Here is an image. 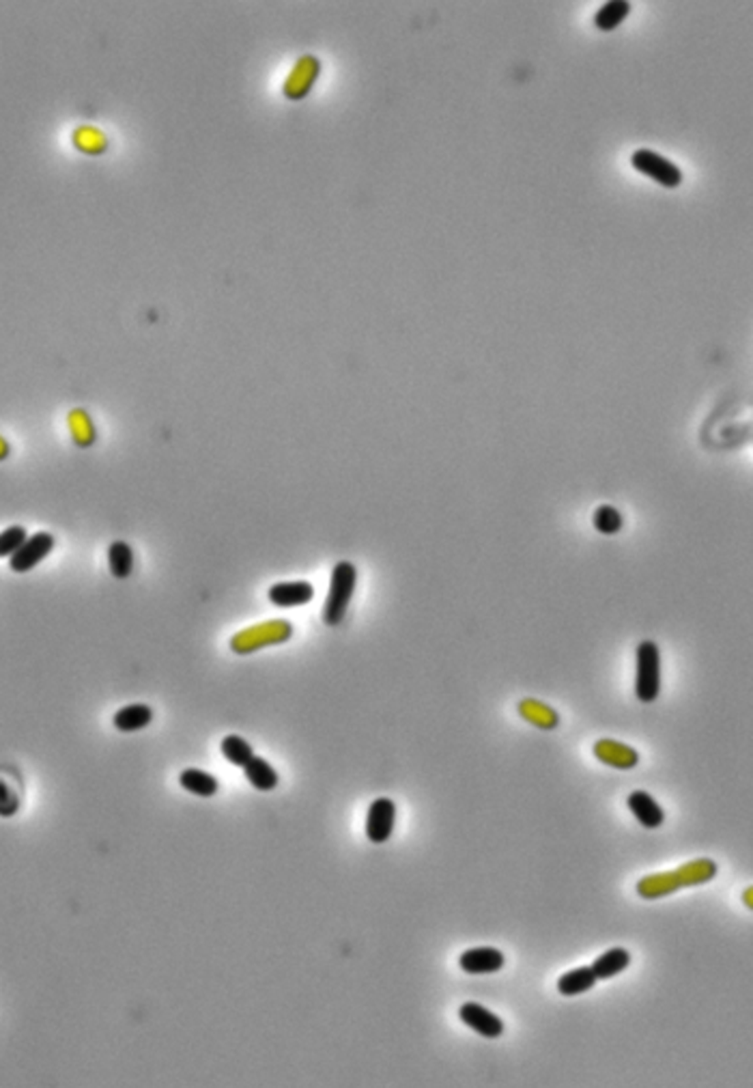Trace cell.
Wrapping results in <instances>:
<instances>
[{"label":"cell","mask_w":753,"mask_h":1088,"mask_svg":"<svg viewBox=\"0 0 753 1088\" xmlns=\"http://www.w3.org/2000/svg\"><path fill=\"white\" fill-rule=\"evenodd\" d=\"M716 875V862L710 858H700V861L686 862L676 871H665V873L646 875L637 883V894L642 899H661L667 894H674L680 888L686 886H700L706 883Z\"/></svg>","instance_id":"6da1fadb"},{"label":"cell","mask_w":753,"mask_h":1088,"mask_svg":"<svg viewBox=\"0 0 753 1088\" xmlns=\"http://www.w3.org/2000/svg\"><path fill=\"white\" fill-rule=\"evenodd\" d=\"M355 585H358V569H355V565L349 561L336 563L334 569H331L328 599H325L323 606L325 625L336 628V625L342 623V618H345L349 610V604H351L353 599Z\"/></svg>","instance_id":"7a4b0ae2"},{"label":"cell","mask_w":753,"mask_h":1088,"mask_svg":"<svg viewBox=\"0 0 753 1088\" xmlns=\"http://www.w3.org/2000/svg\"><path fill=\"white\" fill-rule=\"evenodd\" d=\"M635 694L642 702H654L661 694V651L653 640L637 645Z\"/></svg>","instance_id":"3957f363"},{"label":"cell","mask_w":753,"mask_h":1088,"mask_svg":"<svg viewBox=\"0 0 753 1088\" xmlns=\"http://www.w3.org/2000/svg\"><path fill=\"white\" fill-rule=\"evenodd\" d=\"M291 634H293L291 623L269 621V623L256 625V628L246 629L244 634H239L237 639H233L231 647L235 653H252V651H258L261 647L280 645V642L291 639Z\"/></svg>","instance_id":"277c9868"},{"label":"cell","mask_w":753,"mask_h":1088,"mask_svg":"<svg viewBox=\"0 0 753 1088\" xmlns=\"http://www.w3.org/2000/svg\"><path fill=\"white\" fill-rule=\"evenodd\" d=\"M54 545H57V539H54V534L50 533L41 531L30 534L22 544V548L9 558L11 571H16V574H26V571L35 569L41 561H46V558L50 556Z\"/></svg>","instance_id":"5b68a950"},{"label":"cell","mask_w":753,"mask_h":1088,"mask_svg":"<svg viewBox=\"0 0 753 1088\" xmlns=\"http://www.w3.org/2000/svg\"><path fill=\"white\" fill-rule=\"evenodd\" d=\"M396 823V804L390 798L372 799L366 815V837L371 843L382 845L390 840Z\"/></svg>","instance_id":"8992f818"},{"label":"cell","mask_w":753,"mask_h":1088,"mask_svg":"<svg viewBox=\"0 0 753 1088\" xmlns=\"http://www.w3.org/2000/svg\"><path fill=\"white\" fill-rule=\"evenodd\" d=\"M459 1018L465 1026L472 1028L474 1032H478L485 1039H497L504 1035V1021L497 1018L496 1013H491L489 1009H485L482 1005H476V1002H465L459 1009Z\"/></svg>","instance_id":"52a82bcc"},{"label":"cell","mask_w":753,"mask_h":1088,"mask_svg":"<svg viewBox=\"0 0 753 1088\" xmlns=\"http://www.w3.org/2000/svg\"><path fill=\"white\" fill-rule=\"evenodd\" d=\"M506 964V957L502 951L493 946H478L472 951H465L461 955L459 966L467 975H496Z\"/></svg>","instance_id":"ba28073f"},{"label":"cell","mask_w":753,"mask_h":1088,"mask_svg":"<svg viewBox=\"0 0 753 1088\" xmlns=\"http://www.w3.org/2000/svg\"><path fill=\"white\" fill-rule=\"evenodd\" d=\"M267 597L278 608H295V606L310 604L312 597H315V586L306 580L276 582L274 586H269Z\"/></svg>","instance_id":"9c48e42d"},{"label":"cell","mask_w":753,"mask_h":1088,"mask_svg":"<svg viewBox=\"0 0 753 1088\" xmlns=\"http://www.w3.org/2000/svg\"><path fill=\"white\" fill-rule=\"evenodd\" d=\"M594 756L605 766L616 769H633L640 763L637 750L626 746L622 742H616V739H599L594 744Z\"/></svg>","instance_id":"30bf717a"},{"label":"cell","mask_w":753,"mask_h":1088,"mask_svg":"<svg viewBox=\"0 0 753 1088\" xmlns=\"http://www.w3.org/2000/svg\"><path fill=\"white\" fill-rule=\"evenodd\" d=\"M626 804H629L631 813L635 815V819L640 821L643 828L654 829L665 821V810L659 807V802H656L648 791H633L629 799H626Z\"/></svg>","instance_id":"8fae6325"},{"label":"cell","mask_w":753,"mask_h":1088,"mask_svg":"<svg viewBox=\"0 0 753 1088\" xmlns=\"http://www.w3.org/2000/svg\"><path fill=\"white\" fill-rule=\"evenodd\" d=\"M151 720H153V709L144 705V702H134V705L120 707L119 712L114 713L112 724L114 729L120 733H136L142 731L144 726H149Z\"/></svg>","instance_id":"7c38bea8"},{"label":"cell","mask_w":753,"mask_h":1088,"mask_svg":"<svg viewBox=\"0 0 753 1088\" xmlns=\"http://www.w3.org/2000/svg\"><path fill=\"white\" fill-rule=\"evenodd\" d=\"M631 964V953L626 951V948H610L607 953H602L599 959H594V964L590 966L592 967L596 981H607V978H613L618 977L620 972H624L626 967Z\"/></svg>","instance_id":"4fadbf2b"},{"label":"cell","mask_w":753,"mask_h":1088,"mask_svg":"<svg viewBox=\"0 0 753 1088\" xmlns=\"http://www.w3.org/2000/svg\"><path fill=\"white\" fill-rule=\"evenodd\" d=\"M241 769H244L246 780H248L256 791H274L276 787H278V772H276V769L271 767V763L265 761L263 756L255 755Z\"/></svg>","instance_id":"5bb4252c"},{"label":"cell","mask_w":753,"mask_h":1088,"mask_svg":"<svg viewBox=\"0 0 753 1088\" xmlns=\"http://www.w3.org/2000/svg\"><path fill=\"white\" fill-rule=\"evenodd\" d=\"M519 713H521V718L528 720L529 724L539 726V729H545V731L556 729V726L560 724V715L556 709H551L549 705H545V702H540L536 699L521 701Z\"/></svg>","instance_id":"9a60e30c"},{"label":"cell","mask_w":753,"mask_h":1088,"mask_svg":"<svg viewBox=\"0 0 753 1088\" xmlns=\"http://www.w3.org/2000/svg\"><path fill=\"white\" fill-rule=\"evenodd\" d=\"M108 567L117 580H128L134 571V550L125 541H112L108 545Z\"/></svg>","instance_id":"2e32d148"},{"label":"cell","mask_w":753,"mask_h":1088,"mask_svg":"<svg viewBox=\"0 0 753 1088\" xmlns=\"http://www.w3.org/2000/svg\"><path fill=\"white\" fill-rule=\"evenodd\" d=\"M179 785L183 787L185 791L194 793L198 798H214L215 793H218V778L211 776V774L203 772V769H196V767H190V769H183L179 776Z\"/></svg>","instance_id":"e0dca14e"},{"label":"cell","mask_w":753,"mask_h":1088,"mask_svg":"<svg viewBox=\"0 0 753 1088\" xmlns=\"http://www.w3.org/2000/svg\"><path fill=\"white\" fill-rule=\"evenodd\" d=\"M596 983V977L592 972V967L590 966H583V967H577V970H570L566 972L558 978V991L562 996H580V994H586L594 988Z\"/></svg>","instance_id":"ac0fdd59"},{"label":"cell","mask_w":753,"mask_h":1088,"mask_svg":"<svg viewBox=\"0 0 753 1088\" xmlns=\"http://www.w3.org/2000/svg\"><path fill=\"white\" fill-rule=\"evenodd\" d=\"M220 750L222 755H225V759L237 767H244L246 763L255 756V750H252L250 744L241 735H226L222 739Z\"/></svg>","instance_id":"d6986e66"},{"label":"cell","mask_w":753,"mask_h":1088,"mask_svg":"<svg viewBox=\"0 0 753 1088\" xmlns=\"http://www.w3.org/2000/svg\"><path fill=\"white\" fill-rule=\"evenodd\" d=\"M592 522L596 531L602 534H616L620 533V528H622V515H620V511L612 507V504H601V507L594 511Z\"/></svg>","instance_id":"ffe728a7"},{"label":"cell","mask_w":753,"mask_h":1088,"mask_svg":"<svg viewBox=\"0 0 753 1088\" xmlns=\"http://www.w3.org/2000/svg\"><path fill=\"white\" fill-rule=\"evenodd\" d=\"M28 539V533L24 526H9L0 533V558H11L17 550L22 548L24 541Z\"/></svg>","instance_id":"44dd1931"},{"label":"cell","mask_w":753,"mask_h":1088,"mask_svg":"<svg viewBox=\"0 0 753 1088\" xmlns=\"http://www.w3.org/2000/svg\"><path fill=\"white\" fill-rule=\"evenodd\" d=\"M74 143H76V147L84 153H101L106 147V141L101 138L99 130H93V128L76 130Z\"/></svg>","instance_id":"7402d4cb"},{"label":"cell","mask_w":753,"mask_h":1088,"mask_svg":"<svg viewBox=\"0 0 753 1088\" xmlns=\"http://www.w3.org/2000/svg\"><path fill=\"white\" fill-rule=\"evenodd\" d=\"M69 425H71V434H74L78 447H87V444H90V440H93V429L89 427V420H87V417H84V412L71 414Z\"/></svg>","instance_id":"603a6c76"},{"label":"cell","mask_w":753,"mask_h":1088,"mask_svg":"<svg viewBox=\"0 0 753 1088\" xmlns=\"http://www.w3.org/2000/svg\"><path fill=\"white\" fill-rule=\"evenodd\" d=\"M17 807H20V804H17L16 793L9 789L7 783H3V780H0V817L16 815Z\"/></svg>","instance_id":"cb8c5ba5"},{"label":"cell","mask_w":753,"mask_h":1088,"mask_svg":"<svg viewBox=\"0 0 753 1088\" xmlns=\"http://www.w3.org/2000/svg\"><path fill=\"white\" fill-rule=\"evenodd\" d=\"M7 455H9V444L3 436H0V461L7 459Z\"/></svg>","instance_id":"d4e9b609"},{"label":"cell","mask_w":753,"mask_h":1088,"mask_svg":"<svg viewBox=\"0 0 753 1088\" xmlns=\"http://www.w3.org/2000/svg\"><path fill=\"white\" fill-rule=\"evenodd\" d=\"M745 903H747V907H751V888L745 893Z\"/></svg>","instance_id":"484cf974"}]
</instances>
